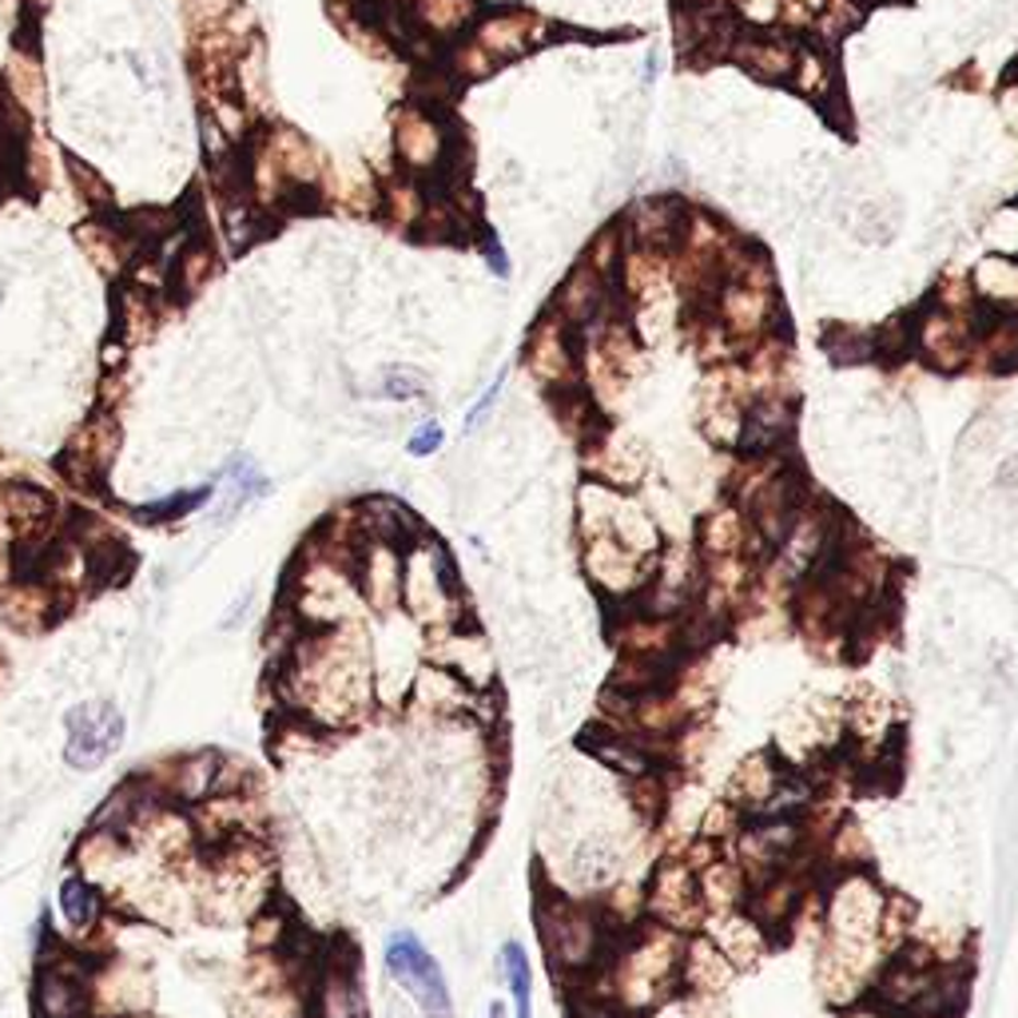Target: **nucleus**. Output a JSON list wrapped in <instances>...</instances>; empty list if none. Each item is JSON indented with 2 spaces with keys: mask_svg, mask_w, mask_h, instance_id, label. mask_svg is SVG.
<instances>
[{
  "mask_svg": "<svg viewBox=\"0 0 1018 1018\" xmlns=\"http://www.w3.org/2000/svg\"><path fill=\"white\" fill-rule=\"evenodd\" d=\"M442 442H446V430L438 426V422H422V426L410 434V454L414 458H430V454H438Z\"/></svg>",
  "mask_w": 1018,
  "mask_h": 1018,
  "instance_id": "nucleus-41",
  "label": "nucleus"
},
{
  "mask_svg": "<svg viewBox=\"0 0 1018 1018\" xmlns=\"http://www.w3.org/2000/svg\"><path fill=\"white\" fill-rule=\"evenodd\" d=\"M502 979L510 986V998H514V1018H534V967H529L526 947L517 939L502 943Z\"/></svg>",
  "mask_w": 1018,
  "mask_h": 1018,
  "instance_id": "nucleus-28",
  "label": "nucleus"
},
{
  "mask_svg": "<svg viewBox=\"0 0 1018 1018\" xmlns=\"http://www.w3.org/2000/svg\"><path fill=\"white\" fill-rule=\"evenodd\" d=\"M537 935L549 955V967L570 979H581L601 967L613 947V923L585 899L546 891L537 899Z\"/></svg>",
  "mask_w": 1018,
  "mask_h": 1018,
  "instance_id": "nucleus-3",
  "label": "nucleus"
},
{
  "mask_svg": "<svg viewBox=\"0 0 1018 1018\" xmlns=\"http://www.w3.org/2000/svg\"><path fill=\"white\" fill-rule=\"evenodd\" d=\"M383 967L390 974V983H398L406 995L414 998L422 1018H454V995H449L446 971L414 931H395L386 939Z\"/></svg>",
  "mask_w": 1018,
  "mask_h": 1018,
  "instance_id": "nucleus-4",
  "label": "nucleus"
},
{
  "mask_svg": "<svg viewBox=\"0 0 1018 1018\" xmlns=\"http://www.w3.org/2000/svg\"><path fill=\"white\" fill-rule=\"evenodd\" d=\"M748 537V514L740 505H716L709 517L701 522V553L704 558H736L745 549Z\"/></svg>",
  "mask_w": 1018,
  "mask_h": 1018,
  "instance_id": "nucleus-26",
  "label": "nucleus"
},
{
  "mask_svg": "<svg viewBox=\"0 0 1018 1018\" xmlns=\"http://www.w3.org/2000/svg\"><path fill=\"white\" fill-rule=\"evenodd\" d=\"M823 351L832 354L840 366H855V362L876 359V335L855 327H832V335H823Z\"/></svg>",
  "mask_w": 1018,
  "mask_h": 1018,
  "instance_id": "nucleus-32",
  "label": "nucleus"
},
{
  "mask_svg": "<svg viewBox=\"0 0 1018 1018\" xmlns=\"http://www.w3.org/2000/svg\"><path fill=\"white\" fill-rule=\"evenodd\" d=\"M128 721L120 704L112 701H80L65 716V764L72 772H96L124 748Z\"/></svg>",
  "mask_w": 1018,
  "mask_h": 1018,
  "instance_id": "nucleus-6",
  "label": "nucleus"
},
{
  "mask_svg": "<svg viewBox=\"0 0 1018 1018\" xmlns=\"http://www.w3.org/2000/svg\"><path fill=\"white\" fill-rule=\"evenodd\" d=\"M589 466L597 470L605 485H633L641 473H645V458H641V446L624 434H601V438L589 446Z\"/></svg>",
  "mask_w": 1018,
  "mask_h": 1018,
  "instance_id": "nucleus-21",
  "label": "nucleus"
},
{
  "mask_svg": "<svg viewBox=\"0 0 1018 1018\" xmlns=\"http://www.w3.org/2000/svg\"><path fill=\"white\" fill-rule=\"evenodd\" d=\"M211 271H215V255H211V247L203 239H191L176 255V283L184 295H196L199 286L208 283Z\"/></svg>",
  "mask_w": 1018,
  "mask_h": 1018,
  "instance_id": "nucleus-33",
  "label": "nucleus"
},
{
  "mask_svg": "<svg viewBox=\"0 0 1018 1018\" xmlns=\"http://www.w3.org/2000/svg\"><path fill=\"white\" fill-rule=\"evenodd\" d=\"M887 724H891V709L879 692H864V701L852 704V728L859 740H871V736H884Z\"/></svg>",
  "mask_w": 1018,
  "mask_h": 1018,
  "instance_id": "nucleus-36",
  "label": "nucleus"
},
{
  "mask_svg": "<svg viewBox=\"0 0 1018 1018\" xmlns=\"http://www.w3.org/2000/svg\"><path fill=\"white\" fill-rule=\"evenodd\" d=\"M52 601H56V589L48 581H21V585L4 589L0 609H4L12 629L36 633V629H45L48 617H52Z\"/></svg>",
  "mask_w": 1018,
  "mask_h": 1018,
  "instance_id": "nucleus-23",
  "label": "nucleus"
},
{
  "mask_svg": "<svg viewBox=\"0 0 1018 1018\" xmlns=\"http://www.w3.org/2000/svg\"><path fill=\"white\" fill-rule=\"evenodd\" d=\"M398 16H406L430 40H449L478 24V0H398Z\"/></svg>",
  "mask_w": 1018,
  "mask_h": 1018,
  "instance_id": "nucleus-20",
  "label": "nucleus"
},
{
  "mask_svg": "<svg viewBox=\"0 0 1018 1018\" xmlns=\"http://www.w3.org/2000/svg\"><path fill=\"white\" fill-rule=\"evenodd\" d=\"M422 374L414 371H402V366H395V371L383 374V395L386 398H418L422 395Z\"/></svg>",
  "mask_w": 1018,
  "mask_h": 1018,
  "instance_id": "nucleus-40",
  "label": "nucleus"
},
{
  "mask_svg": "<svg viewBox=\"0 0 1018 1018\" xmlns=\"http://www.w3.org/2000/svg\"><path fill=\"white\" fill-rule=\"evenodd\" d=\"M482 255H485V264L493 267V274H498V279H510V255H505V247L498 243V235H485Z\"/></svg>",
  "mask_w": 1018,
  "mask_h": 1018,
  "instance_id": "nucleus-44",
  "label": "nucleus"
},
{
  "mask_svg": "<svg viewBox=\"0 0 1018 1018\" xmlns=\"http://www.w3.org/2000/svg\"><path fill=\"white\" fill-rule=\"evenodd\" d=\"M199 915L211 923H255L274 899V859L259 840L208 847L196 867Z\"/></svg>",
  "mask_w": 1018,
  "mask_h": 1018,
  "instance_id": "nucleus-2",
  "label": "nucleus"
},
{
  "mask_svg": "<svg viewBox=\"0 0 1018 1018\" xmlns=\"http://www.w3.org/2000/svg\"><path fill=\"white\" fill-rule=\"evenodd\" d=\"M92 955L80 947H56L36 979V1015L40 1018H92Z\"/></svg>",
  "mask_w": 1018,
  "mask_h": 1018,
  "instance_id": "nucleus-7",
  "label": "nucleus"
},
{
  "mask_svg": "<svg viewBox=\"0 0 1018 1018\" xmlns=\"http://www.w3.org/2000/svg\"><path fill=\"white\" fill-rule=\"evenodd\" d=\"M645 911L648 920L665 923L672 931L704 927L709 911H704L701 891H697V871L684 859H665L653 871V884L645 891Z\"/></svg>",
  "mask_w": 1018,
  "mask_h": 1018,
  "instance_id": "nucleus-8",
  "label": "nucleus"
},
{
  "mask_svg": "<svg viewBox=\"0 0 1018 1018\" xmlns=\"http://www.w3.org/2000/svg\"><path fill=\"white\" fill-rule=\"evenodd\" d=\"M728 56H733L745 72H752L756 80L780 84V80H792V72H796L799 45L788 40V36L764 33V28H740V36L733 40V52Z\"/></svg>",
  "mask_w": 1018,
  "mask_h": 1018,
  "instance_id": "nucleus-16",
  "label": "nucleus"
},
{
  "mask_svg": "<svg viewBox=\"0 0 1018 1018\" xmlns=\"http://www.w3.org/2000/svg\"><path fill=\"white\" fill-rule=\"evenodd\" d=\"M438 665L449 668L454 677L466 680L470 689H482L485 680H490L493 657H490V648H485V641L478 633H449L446 641H442Z\"/></svg>",
  "mask_w": 1018,
  "mask_h": 1018,
  "instance_id": "nucleus-25",
  "label": "nucleus"
},
{
  "mask_svg": "<svg viewBox=\"0 0 1018 1018\" xmlns=\"http://www.w3.org/2000/svg\"><path fill=\"white\" fill-rule=\"evenodd\" d=\"M684 223H689V211L680 208L677 199H641L624 220V235H629L633 247L668 255L680 247Z\"/></svg>",
  "mask_w": 1018,
  "mask_h": 1018,
  "instance_id": "nucleus-13",
  "label": "nucleus"
},
{
  "mask_svg": "<svg viewBox=\"0 0 1018 1018\" xmlns=\"http://www.w3.org/2000/svg\"><path fill=\"white\" fill-rule=\"evenodd\" d=\"M402 570L406 561L398 558V549L390 541H366L359 553V589L362 601L378 609V613H390L402 601Z\"/></svg>",
  "mask_w": 1018,
  "mask_h": 1018,
  "instance_id": "nucleus-17",
  "label": "nucleus"
},
{
  "mask_svg": "<svg viewBox=\"0 0 1018 1018\" xmlns=\"http://www.w3.org/2000/svg\"><path fill=\"white\" fill-rule=\"evenodd\" d=\"M386 208H390V220L398 223V227H418L422 223V215H426L430 199L418 191L410 179H398V184L386 187Z\"/></svg>",
  "mask_w": 1018,
  "mask_h": 1018,
  "instance_id": "nucleus-34",
  "label": "nucleus"
},
{
  "mask_svg": "<svg viewBox=\"0 0 1018 1018\" xmlns=\"http://www.w3.org/2000/svg\"><path fill=\"white\" fill-rule=\"evenodd\" d=\"M974 342H979V327H974L971 315H955V311H943L931 303V311L920 318L915 327V347L920 354L939 366V371H959L967 359L974 354Z\"/></svg>",
  "mask_w": 1018,
  "mask_h": 1018,
  "instance_id": "nucleus-11",
  "label": "nucleus"
},
{
  "mask_svg": "<svg viewBox=\"0 0 1018 1018\" xmlns=\"http://www.w3.org/2000/svg\"><path fill=\"white\" fill-rule=\"evenodd\" d=\"M274 689L286 712L318 736L366 721L374 709V668L371 641L362 636L359 621L307 629L274 665Z\"/></svg>",
  "mask_w": 1018,
  "mask_h": 1018,
  "instance_id": "nucleus-1",
  "label": "nucleus"
},
{
  "mask_svg": "<svg viewBox=\"0 0 1018 1018\" xmlns=\"http://www.w3.org/2000/svg\"><path fill=\"white\" fill-rule=\"evenodd\" d=\"M736 979V967L724 959V951L709 935H692L684 939V955H680V986L697 998H716L728 991Z\"/></svg>",
  "mask_w": 1018,
  "mask_h": 1018,
  "instance_id": "nucleus-18",
  "label": "nucleus"
},
{
  "mask_svg": "<svg viewBox=\"0 0 1018 1018\" xmlns=\"http://www.w3.org/2000/svg\"><path fill=\"white\" fill-rule=\"evenodd\" d=\"M56 911H60L65 931L77 943H89L92 935H100V931H104V923H112L108 896H104V891H100V887L92 884L89 876H80V871H72V876L60 879V891H56Z\"/></svg>",
  "mask_w": 1018,
  "mask_h": 1018,
  "instance_id": "nucleus-14",
  "label": "nucleus"
},
{
  "mask_svg": "<svg viewBox=\"0 0 1018 1018\" xmlns=\"http://www.w3.org/2000/svg\"><path fill=\"white\" fill-rule=\"evenodd\" d=\"M998 485H1007V490H1018V454H1015V458L1003 461V470H998Z\"/></svg>",
  "mask_w": 1018,
  "mask_h": 1018,
  "instance_id": "nucleus-45",
  "label": "nucleus"
},
{
  "mask_svg": "<svg viewBox=\"0 0 1018 1018\" xmlns=\"http://www.w3.org/2000/svg\"><path fill=\"white\" fill-rule=\"evenodd\" d=\"M776 788H780L776 764H772L768 756H748L745 764L733 772V780H728V799H733L736 808L768 811Z\"/></svg>",
  "mask_w": 1018,
  "mask_h": 1018,
  "instance_id": "nucleus-24",
  "label": "nucleus"
},
{
  "mask_svg": "<svg viewBox=\"0 0 1018 1018\" xmlns=\"http://www.w3.org/2000/svg\"><path fill=\"white\" fill-rule=\"evenodd\" d=\"M780 4H784V0H733L736 21L748 24V28H768V24H776Z\"/></svg>",
  "mask_w": 1018,
  "mask_h": 1018,
  "instance_id": "nucleus-39",
  "label": "nucleus"
},
{
  "mask_svg": "<svg viewBox=\"0 0 1018 1018\" xmlns=\"http://www.w3.org/2000/svg\"><path fill=\"white\" fill-rule=\"evenodd\" d=\"M307 1018H335V1015H327V1010H311ZM354 1018H366V1015H354Z\"/></svg>",
  "mask_w": 1018,
  "mask_h": 1018,
  "instance_id": "nucleus-47",
  "label": "nucleus"
},
{
  "mask_svg": "<svg viewBox=\"0 0 1018 1018\" xmlns=\"http://www.w3.org/2000/svg\"><path fill=\"white\" fill-rule=\"evenodd\" d=\"M704 935H709L716 947L724 951V959L736 967V971H748V967L760 963V955L768 951L764 927L745 915V911H716L704 920Z\"/></svg>",
  "mask_w": 1018,
  "mask_h": 1018,
  "instance_id": "nucleus-19",
  "label": "nucleus"
},
{
  "mask_svg": "<svg viewBox=\"0 0 1018 1018\" xmlns=\"http://www.w3.org/2000/svg\"><path fill=\"white\" fill-rule=\"evenodd\" d=\"M148 1018H152V1015H148Z\"/></svg>",
  "mask_w": 1018,
  "mask_h": 1018,
  "instance_id": "nucleus-48",
  "label": "nucleus"
},
{
  "mask_svg": "<svg viewBox=\"0 0 1018 1018\" xmlns=\"http://www.w3.org/2000/svg\"><path fill=\"white\" fill-rule=\"evenodd\" d=\"M855 24H859V4L855 0H823L811 33H820L823 45H835V40H843V36L852 33Z\"/></svg>",
  "mask_w": 1018,
  "mask_h": 1018,
  "instance_id": "nucleus-35",
  "label": "nucleus"
},
{
  "mask_svg": "<svg viewBox=\"0 0 1018 1018\" xmlns=\"http://www.w3.org/2000/svg\"><path fill=\"white\" fill-rule=\"evenodd\" d=\"M697 891H701V903L709 915H716V911H736L740 903H748L745 867L721 855V859H712L709 867L697 871Z\"/></svg>",
  "mask_w": 1018,
  "mask_h": 1018,
  "instance_id": "nucleus-22",
  "label": "nucleus"
},
{
  "mask_svg": "<svg viewBox=\"0 0 1018 1018\" xmlns=\"http://www.w3.org/2000/svg\"><path fill=\"white\" fill-rule=\"evenodd\" d=\"M974 295L986 299L991 307L1018 311V264L1007 255H991L979 274H974Z\"/></svg>",
  "mask_w": 1018,
  "mask_h": 1018,
  "instance_id": "nucleus-27",
  "label": "nucleus"
},
{
  "mask_svg": "<svg viewBox=\"0 0 1018 1018\" xmlns=\"http://www.w3.org/2000/svg\"><path fill=\"white\" fill-rule=\"evenodd\" d=\"M395 155L402 160L406 172L414 176H430V172H442L449 155V136L442 128V120L430 108H418V104H406L395 112Z\"/></svg>",
  "mask_w": 1018,
  "mask_h": 1018,
  "instance_id": "nucleus-10",
  "label": "nucleus"
},
{
  "mask_svg": "<svg viewBox=\"0 0 1018 1018\" xmlns=\"http://www.w3.org/2000/svg\"><path fill=\"white\" fill-rule=\"evenodd\" d=\"M502 383H505V374H498V378H493V386H485V395L478 398V406H473L470 414H466V430H478V422L490 414L493 402H498V395H502Z\"/></svg>",
  "mask_w": 1018,
  "mask_h": 1018,
  "instance_id": "nucleus-43",
  "label": "nucleus"
},
{
  "mask_svg": "<svg viewBox=\"0 0 1018 1018\" xmlns=\"http://www.w3.org/2000/svg\"><path fill=\"white\" fill-rule=\"evenodd\" d=\"M92 1018H148L152 1015V974L143 971L140 959L116 951L92 955Z\"/></svg>",
  "mask_w": 1018,
  "mask_h": 1018,
  "instance_id": "nucleus-5",
  "label": "nucleus"
},
{
  "mask_svg": "<svg viewBox=\"0 0 1018 1018\" xmlns=\"http://www.w3.org/2000/svg\"><path fill=\"white\" fill-rule=\"evenodd\" d=\"M68 167H72V176H77V187L84 184V191H89V203H100V199H108V187L100 184L92 167H84L80 160H72V155H68Z\"/></svg>",
  "mask_w": 1018,
  "mask_h": 1018,
  "instance_id": "nucleus-42",
  "label": "nucleus"
},
{
  "mask_svg": "<svg viewBox=\"0 0 1018 1018\" xmlns=\"http://www.w3.org/2000/svg\"><path fill=\"white\" fill-rule=\"evenodd\" d=\"M211 490H187L184 498H167V502H155V505H143L140 517L143 522H160V517H184L191 514L199 502H208Z\"/></svg>",
  "mask_w": 1018,
  "mask_h": 1018,
  "instance_id": "nucleus-38",
  "label": "nucleus"
},
{
  "mask_svg": "<svg viewBox=\"0 0 1018 1018\" xmlns=\"http://www.w3.org/2000/svg\"><path fill=\"white\" fill-rule=\"evenodd\" d=\"M553 311H546V315L537 318V327L529 330V342H526V366L534 371L537 383L553 386L558 395H570L573 386L581 383V359L577 351H573V339Z\"/></svg>",
  "mask_w": 1018,
  "mask_h": 1018,
  "instance_id": "nucleus-9",
  "label": "nucleus"
},
{
  "mask_svg": "<svg viewBox=\"0 0 1018 1018\" xmlns=\"http://www.w3.org/2000/svg\"><path fill=\"white\" fill-rule=\"evenodd\" d=\"M736 823H740V808H736L733 799H721V804H712L701 816V840L712 843L728 840V835H736Z\"/></svg>",
  "mask_w": 1018,
  "mask_h": 1018,
  "instance_id": "nucleus-37",
  "label": "nucleus"
},
{
  "mask_svg": "<svg viewBox=\"0 0 1018 1018\" xmlns=\"http://www.w3.org/2000/svg\"><path fill=\"white\" fill-rule=\"evenodd\" d=\"M485 1018H505V1003H490V1015Z\"/></svg>",
  "mask_w": 1018,
  "mask_h": 1018,
  "instance_id": "nucleus-46",
  "label": "nucleus"
},
{
  "mask_svg": "<svg viewBox=\"0 0 1018 1018\" xmlns=\"http://www.w3.org/2000/svg\"><path fill=\"white\" fill-rule=\"evenodd\" d=\"M541 36H546V24H541V16H534V12H526V9L485 12V16H478V24L470 28V40L482 48L498 68H502L505 60L526 56Z\"/></svg>",
  "mask_w": 1018,
  "mask_h": 1018,
  "instance_id": "nucleus-12",
  "label": "nucleus"
},
{
  "mask_svg": "<svg viewBox=\"0 0 1018 1018\" xmlns=\"http://www.w3.org/2000/svg\"><path fill=\"white\" fill-rule=\"evenodd\" d=\"M609 299H613V283L605 279L601 271H593L589 264H577L570 271V279L561 283V291L553 295V315L565 323V327H589L609 311Z\"/></svg>",
  "mask_w": 1018,
  "mask_h": 1018,
  "instance_id": "nucleus-15",
  "label": "nucleus"
},
{
  "mask_svg": "<svg viewBox=\"0 0 1018 1018\" xmlns=\"http://www.w3.org/2000/svg\"><path fill=\"white\" fill-rule=\"evenodd\" d=\"M155 330L152 303H148V291L143 286H128L120 295V307H116V335L124 342H143Z\"/></svg>",
  "mask_w": 1018,
  "mask_h": 1018,
  "instance_id": "nucleus-30",
  "label": "nucleus"
},
{
  "mask_svg": "<svg viewBox=\"0 0 1018 1018\" xmlns=\"http://www.w3.org/2000/svg\"><path fill=\"white\" fill-rule=\"evenodd\" d=\"M9 92L12 104L24 112H40L45 108V77H40V56L36 52H16L9 65Z\"/></svg>",
  "mask_w": 1018,
  "mask_h": 1018,
  "instance_id": "nucleus-29",
  "label": "nucleus"
},
{
  "mask_svg": "<svg viewBox=\"0 0 1018 1018\" xmlns=\"http://www.w3.org/2000/svg\"><path fill=\"white\" fill-rule=\"evenodd\" d=\"M792 84H796V92H804L808 100L828 96V89H832V60H828V52L811 45H799Z\"/></svg>",
  "mask_w": 1018,
  "mask_h": 1018,
  "instance_id": "nucleus-31",
  "label": "nucleus"
}]
</instances>
